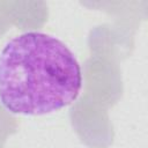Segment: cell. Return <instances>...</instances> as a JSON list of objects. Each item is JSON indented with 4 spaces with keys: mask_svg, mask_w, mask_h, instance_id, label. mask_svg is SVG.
Listing matches in <instances>:
<instances>
[{
    "mask_svg": "<svg viewBox=\"0 0 148 148\" xmlns=\"http://www.w3.org/2000/svg\"><path fill=\"white\" fill-rule=\"evenodd\" d=\"M82 88L81 66L59 38L28 31L0 52V103L14 114L44 116L72 104Z\"/></svg>",
    "mask_w": 148,
    "mask_h": 148,
    "instance_id": "6da1fadb",
    "label": "cell"
}]
</instances>
